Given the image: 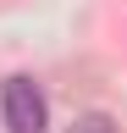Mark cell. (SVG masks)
Segmentation results:
<instances>
[{
  "mask_svg": "<svg viewBox=\"0 0 127 133\" xmlns=\"http://www.w3.org/2000/svg\"><path fill=\"white\" fill-rule=\"evenodd\" d=\"M0 116H6V133H50V105H44L33 78H6L0 83Z\"/></svg>",
  "mask_w": 127,
  "mask_h": 133,
  "instance_id": "1",
  "label": "cell"
},
{
  "mask_svg": "<svg viewBox=\"0 0 127 133\" xmlns=\"http://www.w3.org/2000/svg\"><path fill=\"white\" fill-rule=\"evenodd\" d=\"M72 133H116V122H110L105 111H83V116L72 122Z\"/></svg>",
  "mask_w": 127,
  "mask_h": 133,
  "instance_id": "2",
  "label": "cell"
}]
</instances>
